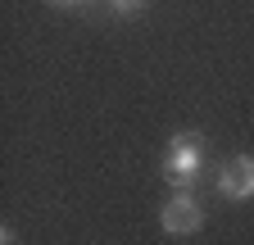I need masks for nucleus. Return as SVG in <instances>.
<instances>
[{
  "mask_svg": "<svg viewBox=\"0 0 254 245\" xmlns=\"http://www.w3.org/2000/svg\"><path fill=\"white\" fill-rule=\"evenodd\" d=\"M204 168V150H200V136L195 132H177L164 150V177L173 191H190L195 186V177Z\"/></svg>",
  "mask_w": 254,
  "mask_h": 245,
  "instance_id": "f257e3e1",
  "label": "nucleus"
},
{
  "mask_svg": "<svg viewBox=\"0 0 254 245\" xmlns=\"http://www.w3.org/2000/svg\"><path fill=\"white\" fill-rule=\"evenodd\" d=\"M159 223H164L168 236H190V232H200L204 209L195 204V195H190V191H177L164 209H159Z\"/></svg>",
  "mask_w": 254,
  "mask_h": 245,
  "instance_id": "f03ea898",
  "label": "nucleus"
},
{
  "mask_svg": "<svg viewBox=\"0 0 254 245\" xmlns=\"http://www.w3.org/2000/svg\"><path fill=\"white\" fill-rule=\"evenodd\" d=\"M218 195L222 200H254V159L250 155H236V159H227L222 164V173H218Z\"/></svg>",
  "mask_w": 254,
  "mask_h": 245,
  "instance_id": "7ed1b4c3",
  "label": "nucleus"
},
{
  "mask_svg": "<svg viewBox=\"0 0 254 245\" xmlns=\"http://www.w3.org/2000/svg\"><path fill=\"white\" fill-rule=\"evenodd\" d=\"M141 5H145V0H109V9H114V14H136Z\"/></svg>",
  "mask_w": 254,
  "mask_h": 245,
  "instance_id": "20e7f679",
  "label": "nucleus"
},
{
  "mask_svg": "<svg viewBox=\"0 0 254 245\" xmlns=\"http://www.w3.org/2000/svg\"><path fill=\"white\" fill-rule=\"evenodd\" d=\"M0 245H18L14 241V227H0Z\"/></svg>",
  "mask_w": 254,
  "mask_h": 245,
  "instance_id": "39448f33",
  "label": "nucleus"
},
{
  "mask_svg": "<svg viewBox=\"0 0 254 245\" xmlns=\"http://www.w3.org/2000/svg\"><path fill=\"white\" fill-rule=\"evenodd\" d=\"M50 5H59V9H68V5H82V0H50Z\"/></svg>",
  "mask_w": 254,
  "mask_h": 245,
  "instance_id": "423d86ee",
  "label": "nucleus"
},
{
  "mask_svg": "<svg viewBox=\"0 0 254 245\" xmlns=\"http://www.w3.org/2000/svg\"><path fill=\"white\" fill-rule=\"evenodd\" d=\"M82 5H86V0H82Z\"/></svg>",
  "mask_w": 254,
  "mask_h": 245,
  "instance_id": "0eeeda50",
  "label": "nucleus"
}]
</instances>
